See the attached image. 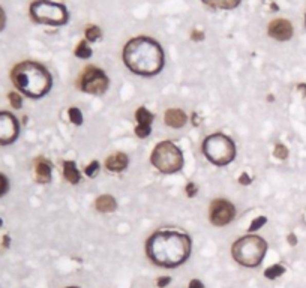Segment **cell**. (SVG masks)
Wrapping results in <instances>:
<instances>
[{"label":"cell","mask_w":306,"mask_h":288,"mask_svg":"<svg viewBox=\"0 0 306 288\" xmlns=\"http://www.w3.org/2000/svg\"><path fill=\"white\" fill-rule=\"evenodd\" d=\"M192 252V239L183 231H155L146 242V255L155 266L174 269L188 261Z\"/></svg>","instance_id":"obj_1"},{"label":"cell","mask_w":306,"mask_h":288,"mask_svg":"<svg viewBox=\"0 0 306 288\" xmlns=\"http://www.w3.org/2000/svg\"><path fill=\"white\" fill-rule=\"evenodd\" d=\"M122 57L125 66L140 77H155L165 65V54L161 44L149 36H137L128 41Z\"/></svg>","instance_id":"obj_2"},{"label":"cell","mask_w":306,"mask_h":288,"mask_svg":"<svg viewBox=\"0 0 306 288\" xmlns=\"http://www.w3.org/2000/svg\"><path fill=\"white\" fill-rule=\"evenodd\" d=\"M11 80L20 93L30 99H41L47 96L53 87V77L50 71L44 65L32 60L15 65L11 71Z\"/></svg>","instance_id":"obj_3"},{"label":"cell","mask_w":306,"mask_h":288,"mask_svg":"<svg viewBox=\"0 0 306 288\" xmlns=\"http://www.w3.org/2000/svg\"><path fill=\"white\" fill-rule=\"evenodd\" d=\"M267 248V242L263 237L248 233L233 243L231 255L237 264L248 269H254L263 263Z\"/></svg>","instance_id":"obj_4"},{"label":"cell","mask_w":306,"mask_h":288,"mask_svg":"<svg viewBox=\"0 0 306 288\" xmlns=\"http://www.w3.org/2000/svg\"><path fill=\"white\" fill-rule=\"evenodd\" d=\"M201 152L204 158L216 167H225L236 159V144L233 138L225 134H211L203 140Z\"/></svg>","instance_id":"obj_5"},{"label":"cell","mask_w":306,"mask_h":288,"mask_svg":"<svg viewBox=\"0 0 306 288\" xmlns=\"http://www.w3.org/2000/svg\"><path fill=\"white\" fill-rule=\"evenodd\" d=\"M152 165L162 174H176L183 168L185 158L177 144L170 140H164L155 146L150 155Z\"/></svg>","instance_id":"obj_6"},{"label":"cell","mask_w":306,"mask_h":288,"mask_svg":"<svg viewBox=\"0 0 306 288\" xmlns=\"http://www.w3.org/2000/svg\"><path fill=\"white\" fill-rule=\"evenodd\" d=\"M30 17L38 24L65 26L69 20V12L65 5L51 0H35L30 5Z\"/></svg>","instance_id":"obj_7"},{"label":"cell","mask_w":306,"mask_h":288,"mask_svg":"<svg viewBox=\"0 0 306 288\" xmlns=\"http://www.w3.org/2000/svg\"><path fill=\"white\" fill-rule=\"evenodd\" d=\"M110 87V78L98 66H87L80 78V89L87 95H104Z\"/></svg>","instance_id":"obj_8"},{"label":"cell","mask_w":306,"mask_h":288,"mask_svg":"<svg viewBox=\"0 0 306 288\" xmlns=\"http://www.w3.org/2000/svg\"><path fill=\"white\" fill-rule=\"evenodd\" d=\"M236 218V206L225 198H215L209 207V219L215 227H225Z\"/></svg>","instance_id":"obj_9"},{"label":"cell","mask_w":306,"mask_h":288,"mask_svg":"<svg viewBox=\"0 0 306 288\" xmlns=\"http://www.w3.org/2000/svg\"><path fill=\"white\" fill-rule=\"evenodd\" d=\"M20 137L18 119L9 111H0V146H9Z\"/></svg>","instance_id":"obj_10"},{"label":"cell","mask_w":306,"mask_h":288,"mask_svg":"<svg viewBox=\"0 0 306 288\" xmlns=\"http://www.w3.org/2000/svg\"><path fill=\"white\" fill-rule=\"evenodd\" d=\"M267 33L270 38H273L275 41H279V42H285L293 38V33H294V29H293V24L285 18H276L273 21H270L267 27Z\"/></svg>","instance_id":"obj_11"},{"label":"cell","mask_w":306,"mask_h":288,"mask_svg":"<svg viewBox=\"0 0 306 288\" xmlns=\"http://www.w3.org/2000/svg\"><path fill=\"white\" fill-rule=\"evenodd\" d=\"M129 165V156L123 152H116L105 159V168L111 173H122Z\"/></svg>","instance_id":"obj_12"},{"label":"cell","mask_w":306,"mask_h":288,"mask_svg":"<svg viewBox=\"0 0 306 288\" xmlns=\"http://www.w3.org/2000/svg\"><path fill=\"white\" fill-rule=\"evenodd\" d=\"M164 123L173 129H180L188 123V116L183 110L179 108H170L164 114Z\"/></svg>","instance_id":"obj_13"},{"label":"cell","mask_w":306,"mask_h":288,"mask_svg":"<svg viewBox=\"0 0 306 288\" xmlns=\"http://www.w3.org/2000/svg\"><path fill=\"white\" fill-rule=\"evenodd\" d=\"M51 174H53V170H51V164L44 159V158H38L35 161V176H36V182L38 183H50L51 182Z\"/></svg>","instance_id":"obj_14"},{"label":"cell","mask_w":306,"mask_h":288,"mask_svg":"<svg viewBox=\"0 0 306 288\" xmlns=\"http://www.w3.org/2000/svg\"><path fill=\"white\" fill-rule=\"evenodd\" d=\"M95 209L101 213H113L117 210V201L113 195L108 194L99 195L95 201Z\"/></svg>","instance_id":"obj_15"},{"label":"cell","mask_w":306,"mask_h":288,"mask_svg":"<svg viewBox=\"0 0 306 288\" xmlns=\"http://www.w3.org/2000/svg\"><path fill=\"white\" fill-rule=\"evenodd\" d=\"M63 177L68 183L76 185L81 180V173L76 168V164L74 161H65L63 162Z\"/></svg>","instance_id":"obj_16"},{"label":"cell","mask_w":306,"mask_h":288,"mask_svg":"<svg viewBox=\"0 0 306 288\" xmlns=\"http://www.w3.org/2000/svg\"><path fill=\"white\" fill-rule=\"evenodd\" d=\"M204 5L213 9H222V11H230L234 9L240 5L242 0H201Z\"/></svg>","instance_id":"obj_17"},{"label":"cell","mask_w":306,"mask_h":288,"mask_svg":"<svg viewBox=\"0 0 306 288\" xmlns=\"http://www.w3.org/2000/svg\"><path fill=\"white\" fill-rule=\"evenodd\" d=\"M135 120H137V125L140 126H152L155 114H152L146 107H140L135 111Z\"/></svg>","instance_id":"obj_18"},{"label":"cell","mask_w":306,"mask_h":288,"mask_svg":"<svg viewBox=\"0 0 306 288\" xmlns=\"http://www.w3.org/2000/svg\"><path fill=\"white\" fill-rule=\"evenodd\" d=\"M93 54V50L90 48V45L87 44V41H81L75 48V56L78 59H90Z\"/></svg>","instance_id":"obj_19"},{"label":"cell","mask_w":306,"mask_h":288,"mask_svg":"<svg viewBox=\"0 0 306 288\" xmlns=\"http://www.w3.org/2000/svg\"><path fill=\"white\" fill-rule=\"evenodd\" d=\"M284 273H285V267L282 264H272L264 270V276L267 279H276V278L282 276Z\"/></svg>","instance_id":"obj_20"},{"label":"cell","mask_w":306,"mask_h":288,"mask_svg":"<svg viewBox=\"0 0 306 288\" xmlns=\"http://www.w3.org/2000/svg\"><path fill=\"white\" fill-rule=\"evenodd\" d=\"M266 224H267V218H266V216H263V215H260V216L254 218V219H252V222L249 224L248 233L254 234L255 231H258L261 227H264Z\"/></svg>","instance_id":"obj_21"},{"label":"cell","mask_w":306,"mask_h":288,"mask_svg":"<svg viewBox=\"0 0 306 288\" xmlns=\"http://www.w3.org/2000/svg\"><path fill=\"white\" fill-rule=\"evenodd\" d=\"M68 116H69V122H71V123H74L75 126L83 125V122H84L81 110H80V108H76V107H71V108L68 110Z\"/></svg>","instance_id":"obj_22"},{"label":"cell","mask_w":306,"mask_h":288,"mask_svg":"<svg viewBox=\"0 0 306 288\" xmlns=\"http://www.w3.org/2000/svg\"><path fill=\"white\" fill-rule=\"evenodd\" d=\"M102 36V32L98 26H89L86 29V41L87 42H95L98 39Z\"/></svg>","instance_id":"obj_23"},{"label":"cell","mask_w":306,"mask_h":288,"mask_svg":"<svg viewBox=\"0 0 306 288\" xmlns=\"http://www.w3.org/2000/svg\"><path fill=\"white\" fill-rule=\"evenodd\" d=\"M8 99H9L11 105H12L15 110H20V108L23 107V96H21V93H18V92H9Z\"/></svg>","instance_id":"obj_24"},{"label":"cell","mask_w":306,"mask_h":288,"mask_svg":"<svg viewBox=\"0 0 306 288\" xmlns=\"http://www.w3.org/2000/svg\"><path fill=\"white\" fill-rule=\"evenodd\" d=\"M273 156L278 158V159H281V161H284V159H287L288 158V149L284 144L278 143V144L275 146V149H273Z\"/></svg>","instance_id":"obj_25"},{"label":"cell","mask_w":306,"mask_h":288,"mask_svg":"<svg viewBox=\"0 0 306 288\" xmlns=\"http://www.w3.org/2000/svg\"><path fill=\"white\" fill-rule=\"evenodd\" d=\"M99 162L98 161H92L86 168H84V174L87 176V177H95L96 174L99 173Z\"/></svg>","instance_id":"obj_26"},{"label":"cell","mask_w":306,"mask_h":288,"mask_svg":"<svg viewBox=\"0 0 306 288\" xmlns=\"http://www.w3.org/2000/svg\"><path fill=\"white\" fill-rule=\"evenodd\" d=\"M150 132H152V126H140V125H137V128H135V135L138 138H147L150 135Z\"/></svg>","instance_id":"obj_27"},{"label":"cell","mask_w":306,"mask_h":288,"mask_svg":"<svg viewBox=\"0 0 306 288\" xmlns=\"http://www.w3.org/2000/svg\"><path fill=\"white\" fill-rule=\"evenodd\" d=\"M9 191V180L3 173H0V198Z\"/></svg>","instance_id":"obj_28"},{"label":"cell","mask_w":306,"mask_h":288,"mask_svg":"<svg viewBox=\"0 0 306 288\" xmlns=\"http://www.w3.org/2000/svg\"><path fill=\"white\" fill-rule=\"evenodd\" d=\"M237 182H239L240 185H243V186H248V185H251V182H252V177H251L248 173H242L240 174V177L237 179Z\"/></svg>","instance_id":"obj_29"},{"label":"cell","mask_w":306,"mask_h":288,"mask_svg":"<svg viewBox=\"0 0 306 288\" xmlns=\"http://www.w3.org/2000/svg\"><path fill=\"white\" fill-rule=\"evenodd\" d=\"M170 282H171V278H170V276H161V278H158L156 285H158L159 288H164V287H167Z\"/></svg>","instance_id":"obj_30"},{"label":"cell","mask_w":306,"mask_h":288,"mask_svg":"<svg viewBox=\"0 0 306 288\" xmlns=\"http://www.w3.org/2000/svg\"><path fill=\"white\" fill-rule=\"evenodd\" d=\"M197 192H198V189H197V185L195 183H188L186 185V195L188 197H195L197 195Z\"/></svg>","instance_id":"obj_31"},{"label":"cell","mask_w":306,"mask_h":288,"mask_svg":"<svg viewBox=\"0 0 306 288\" xmlns=\"http://www.w3.org/2000/svg\"><path fill=\"white\" fill-rule=\"evenodd\" d=\"M5 26H6V14H5V11L0 6V32L5 29Z\"/></svg>","instance_id":"obj_32"},{"label":"cell","mask_w":306,"mask_h":288,"mask_svg":"<svg viewBox=\"0 0 306 288\" xmlns=\"http://www.w3.org/2000/svg\"><path fill=\"white\" fill-rule=\"evenodd\" d=\"M188 288H204V284L200 281V279H192L191 282H189V285Z\"/></svg>","instance_id":"obj_33"},{"label":"cell","mask_w":306,"mask_h":288,"mask_svg":"<svg viewBox=\"0 0 306 288\" xmlns=\"http://www.w3.org/2000/svg\"><path fill=\"white\" fill-rule=\"evenodd\" d=\"M191 38L194 41H201V39H204V33L203 32H198V30H194L191 33Z\"/></svg>","instance_id":"obj_34"},{"label":"cell","mask_w":306,"mask_h":288,"mask_svg":"<svg viewBox=\"0 0 306 288\" xmlns=\"http://www.w3.org/2000/svg\"><path fill=\"white\" fill-rule=\"evenodd\" d=\"M287 240H288V243H290V245H293V246H294V245H297V239H296V236H294L293 233H291V234H288Z\"/></svg>","instance_id":"obj_35"},{"label":"cell","mask_w":306,"mask_h":288,"mask_svg":"<svg viewBox=\"0 0 306 288\" xmlns=\"http://www.w3.org/2000/svg\"><path fill=\"white\" fill-rule=\"evenodd\" d=\"M297 89H299V90H302V92H303V95L306 96V84H299V86H297Z\"/></svg>","instance_id":"obj_36"},{"label":"cell","mask_w":306,"mask_h":288,"mask_svg":"<svg viewBox=\"0 0 306 288\" xmlns=\"http://www.w3.org/2000/svg\"><path fill=\"white\" fill-rule=\"evenodd\" d=\"M66 288H80V287H75V285H71V287H66Z\"/></svg>","instance_id":"obj_37"},{"label":"cell","mask_w":306,"mask_h":288,"mask_svg":"<svg viewBox=\"0 0 306 288\" xmlns=\"http://www.w3.org/2000/svg\"><path fill=\"white\" fill-rule=\"evenodd\" d=\"M0 227H2V219H0Z\"/></svg>","instance_id":"obj_38"},{"label":"cell","mask_w":306,"mask_h":288,"mask_svg":"<svg viewBox=\"0 0 306 288\" xmlns=\"http://www.w3.org/2000/svg\"><path fill=\"white\" fill-rule=\"evenodd\" d=\"M305 23H306V15H305Z\"/></svg>","instance_id":"obj_39"}]
</instances>
